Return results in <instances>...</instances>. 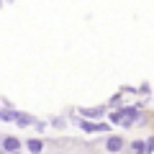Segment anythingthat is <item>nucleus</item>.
<instances>
[{
  "label": "nucleus",
  "instance_id": "1",
  "mask_svg": "<svg viewBox=\"0 0 154 154\" xmlns=\"http://www.w3.org/2000/svg\"><path fill=\"white\" fill-rule=\"evenodd\" d=\"M121 146H123V139H118V136H110L108 139V152H121Z\"/></svg>",
  "mask_w": 154,
  "mask_h": 154
},
{
  "label": "nucleus",
  "instance_id": "2",
  "mask_svg": "<svg viewBox=\"0 0 154 154\" xmlns=\"http://www.w3.org/2000/svg\"><path fill=\"white\" fill-rule=\"evenodd\" d=\"M3 146H5V152H18V149H21V141L13 139V136H8L5 141H3Z\"/></svg>",
  "mask_w": 154,
  "mask_h": 154
},
{
  "label": "nucleus",
  "instance_id": "3",
  "mask_svg": "<svg viewBox=\"0 0 154 154\" xmlns=\"http://www.w3.org/2000/svg\"><path fill=\"white\" fill-rule=\"evenodd\" d=\"M82 128L85 131H105L108 126H105V123H88V121H82Z\"/></svg>",
  "mask_w": 154,
  "mask_h": 154
},
{
  "label": "nucleus",
  "instance_id": "4",
  "mask_svg": "<svg viewBox=\"0 0 154 154\" xmlns=\"http://www.w3.org/2000/svg\"><path fill=\"white\" fill-rule=\"evenodd\" d=\"M28 149H31V152H41V149H44V144L38 141V139H31V141H28Z\"/></svg>",
  "mask_w": 154,
  "mask_h": 154
},
{
  "label": "nucleus",
  "instance_id": "5",
  "mask_svg": "<svg viewBox=\"0 0 154 154\" xmlns=\"http://www.w3.org/2000/svg\"><path fill=\"white\" fill-rule=\"evenodd\" d=\"M146 152H154V139H149V144H146Z\"/></svg>",
  "mask_w": 154,
  "mask_h": 154
},
{
  "label": "nucleus",
  "instance_id": "6",
  "mask_svg": "<svg viewBox=\"0 0 154 154\" xmlns=\"http://www.w3.org/2000/svg\"><path fill=\"white\" fill-rule=\"evenodd\" d=\"M11 154H16V152H11Z\"/></svg>",
  "mask_w": 154,
  "mask_h": 154
}]
</instances>
